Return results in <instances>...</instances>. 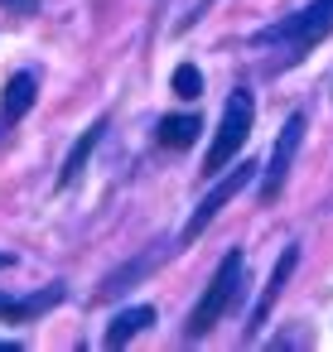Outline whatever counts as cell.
Returning <instances> with one entry per match:
<instances>
[{"mask_svg": "<svg viewBox=\"0 0 333 352\" xmlns=\"http://www.w3.org/2000/svg\"><path fill=\"white\" fill-rule=\"evenodd\" d=\"M6 10H15V15H34L39 10V0H0Z\"/></svg>", "mask_w": 333, "mask_h": 352, "instance_id": "14", "label": "cell"}, {"mask_svg": "<svg viewBox=\"0 0 333 352\" xmlns=\"http://www.w3.org/2000/svg\"><path fill=\"white\" fill-rule=\"evenodd\" d=\"M10 265H15V256H10V251H0V270H10Z\"/></svg>", "mask_w": 333, "mask_h": 352, "instance_id": "16", "label": "cell"}, {"mask_svg": "<svg viewBox=\"0 0 333 352\" xmlns=\"http://www.w3.org/2000/svg\"><path fill=\"white\" fill-rule=\"evenodd\" d=\"M169 87H174V97L198 102V97H203V73H198L193 63H179V68H174V78H169Z\"/></svg>", "mask_w": 333, "mask_h": 352, "instance_id": "13", "label": "cell"}, {"mask_svg": "<svg viewBox=\"0 0 333 352\" xmlns=\"http://www.w3.org/2000/svg\"><path fill=\"white\" fill-rule=\"evenodd\" d=\"M328 30H333V0H314L309 10L285 15L280 25H270V30L251 34V44H256V49H275V44H280V49L290 54V63H299V58H304V49H309V44H319Z\"/></svg>", "mask_w": 333, "mask_h": 352, "instance_id": "2", "label": "cell"}, {"mask_svg": "<svg viewBox=\"0 0 333 352\" xmlns=\"http://www.w3.org/2000/svg\"><path fill=\"white\" fill-rule=\"evenodd\" d=\"M251 126H256V102H251V92H246V87L227 92V107H222L213 150H208V160H203V174H208V179H217V174L241 155V145L251 140Z\"/></svg>", "mask_w": 333, "mask_h": 352, "instance_id": "3", "label": "cell"}, {"mask_svg": "<svg viewBox=\"0 0 333 352\" xmlns=\"http://www.w3.org/2000/svg\"><path fill=\"white\" fill-rule=\"evenodd\" d=\"M198 131H203V121H198L193 111L164 116V121H160V145H164V150H189V145L198 140Z\"/></svg>", "mask_w": 333, "mask_h": 352, "instance_id": "10", "label": "cell"}, {"mask_svg": "<svg viewBox=\"0 0 333 352\" xmlns=\"http://www.w3.org/2000/svg\"><path fill=\"white\" fill-rule=\"evenodd\" d=\"M15 347H20V342H0V352H15Z\"/></svg>", "mask_w": 333, "mask_h": 352, "instance_id": "17", "label": "cell"}, {"mask_svg": "<svg viewBox=\"0 0 333 352\" xmlns=\"http://www.w3.org/2000/svg\"><path fill=\"white\" fill-rule=\"evenodd\" d=\"M299 140H304V116H299V111H290V121L280 126L275 150H270V160H266L261 203H275V198H280V188H285V179H290V164H294V155H299Z\"/></svg>", "mask_w": 333, "mask_h": 352, "instance_id": "5", "label": "cell"}, {"mask_svg": "<svg viewBox=\"0 0 333 352\" xmlns=\"http://www.w3.org/2000/svg\"><path fill=\"white\" fill-rule=\"evenodd\" d=\"M294 265H299V246H285V251H280V261H275V270H270V280H266V289H261V299H256V309H251V323H246V342L256 338V328H261V323H266V314L275 309V299H280L285 280L294 275Z\"/></svg>", "mask_w": 333, "mask_h": 352, "instance_id": "6", "label": "cell"}, {"mask_svg": "<svg viewBox=\"0 0 333 352\" xmlns=\"http://www.w3.org/2000/svg\"><path fill=\"white\" fill-rule=\"evenodd\" d=\"M256 169H261L256 160H241V164H232V169H222V174H217V184H213V193H208V198H203V203L193 208V217H189V227L179 232V241H174V251H184V246H193V241H198V236H203V232L213 227V217H217V212H222V208H227V203H232V198H237V193H241V188H246V184L256 179Z\"/></svg>", "mask_w": 333, "mask_h": 352, "instance_id": "4", "label": "cell"}, {"mask_svg": "<svg viewBox=\"0 0 333 352\" xmlns=\"http://www.w3.org/2000/svg\"><path fill=\"white\" fill-rule=\"evenodd\" d=\"M102 131H107V121L97 116V121H92V126L83 131V140H78V145L68 150V164H63V174H58V188H68V184H73V179L83 174V164H87V155H92V150H97V140H102Z\"/></svg>", "mask_w": 333, "mask_h": 352, "instance_id": "11", "label": "cell"}, {"mask_svg": "<svg viewBox=\"0 0 333 352\" xmlns=\"http://www.w3.org/2000/svg\"><path fill=\"white\" fill-rule=\"evenodd\" d=\"M10 314H15V299H10V294H0V318L10 323Z\"/></svg>", "mask_w": 333, "mask_h": 352, "instance_id": "15", "label": "cell"}, {"mask_svg": "<svg viewBox=\"0 0 333 352\" xmlns=\"http://www.w3.org/2000/svg\"><path fill=\"white\" fill-rule=\"evenodd\" d=\"M68 299V289L63 285H44L39 294H30V299H15V314H10V323H30V318H39V314H49L54 304H63Z\"/></svg>", "mask_w": 333, "mask_h": 352, "instance_id": "12", "label": "cell"}, {"mask_svg": "<svg viewBox=\"0 0 333 352\" xmlns=\"http://www.w3.org/2000/svg\"><path fill=\"white\" fill-rule=\"evenodd\" d=\"M241 285H246V256L232 246V251L222 256V265L213 270V280H208L203 299L193 304V314H189V323H184V338H189V342L208 338V333H213V323H217V318L232 309V299L241 294Z\"/></svg>", "mask_w": 333, "mask_h": 352, "instance_id": "1", "label": "cell"}, {"mask_svg": "<svg viewBox=\"0 0 333 352\" xmlns=\"http://www.w3.org/2000/svg\"><path fill=\"white\" fill-rule=\"evenodd\" d=\"M160 261H164V241H160V246H150V251H145L140 261H126L121 270H111V275L102 280V289H97V299L107 304V299H116V294H126V289H131L136 280H145V275H150V270H155Z\"/></svg>", "mask_w": 333, "mask_h": 352, "instance_id": "7", "label": "cell"}, {"mask_svg": "<svg viewBox=\"0 0 333 352\" xmlns=\"http://www.w3.org/2000/svg\"><path fill=\"white\" fill-rule=\"evenodd\" d=\"M34 92H39V78H34V73H15V78L6 82V97H0V111H6V121H20V116H30V107H34Z\"/></svg>", "mask_w": 333, "mask_h": 352, "instance_id": "9", "label": "cell"}, {"mask_svg": "<svg viewBox=\"0 0 333 352\" xmlns=\"http://www.w3.org/2000/svg\"><path fill=\"white\" fill-rule=\"evenodd\" d=\"M155 323V309L150 304H131V309H121L111 323H107V347H126L136 333H145Z\"/></svg>", "mask_w": 333, "mask_h": 352, "instance_id": "8", "label": "cell"}]
</instances>
